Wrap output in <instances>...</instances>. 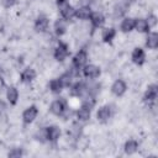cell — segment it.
<instances>
[{"label":"cell","mask_w":158,"mask_h":158,"mask_svg":"<svg viewBox=\"0 0 158 158\" xmlns=\"http://www.w3.org/2000/svg\"><path fill=\"white\" fill-rule=\"evenodd\" d=\"M51 112L54 115H62L65 111V101L64 100H54L49 106Z\"/></svg>","instance_id":"obj_1"},{"label":"cell","mask_w":158,"mask_h":158,"mask_svg":"<svg viewBox=\"0 0 158 158\" xmlns=\"http://www.w3.org/2000/svg\"><path fill=\"white\" fill-rule=\"evenodd\" d=\"M36 116H37V107L36 106H31V107H28V109H26L23 111L22 118H23V121L26 123H30L36 118Z\"/></svg>","instance_id":"obj_2"},{"label":"cell","mask_w":158,"mask_h":158,"mask_svg":"<svg viewBox=\"0 0 158 158\" xmlns=\"http://www.w3.org/2000/svg\"><path fill=\"white\" fill-rule=\"evenodd\" d=\"M83 72H84V75H85L86 78H90V79L98 78L99 74H100V69H99L96 65H93V64L86 65V67L83 69Z\"/></svg>","instance_id":"obj_3"},{"label":"cell","mask_w":158,"mask_h":158,"mask_svg":"<svg viewBox=\"0 0 158 158\" xmlns=\"http://www.w3.org/2000/svg\"><path fill=\"white\" fill-rule=\"evenodd\" d=\"M60 14L65 20H70L72 17L75 16V9L73 6H70L69 4H65L60 7Z\"/></svg>","instance_id":"obj_4"},{"label":"cell","mask_w":158,"mask_h":158,"mask_svg":"<svg viewBox=\"0 0 158 158\" xmlns=\"http://www.w3.org/2000/svg\"><path fill=\"white\" fill-rule=\"evenodd\" d=\"M86 53L84 52V51H79L77 54H75V57L73 58V64L77 67V68H80V67H83L85 63H86Z\"/></svg>","instance_id":"obj_5"},{"label":"cell","mask_w":158,"mask_h":158,"mask_svg":"<svg viewBox=\"0 0 158 158\" xmlns=\"http://www.w3.org/2000/svg\"><path fill=\"white\" fill-rule=\"evenodd\" d=\"M67 56H68V48H67V46H65L64 43H59V46L56 48V52H54L56 59L63 60Z\"/></svg>","instance_id":"obj_6"},{"label":"cell","mask_w":158,"mask_h":158,"mask_svg":"<svg viewBox=\"0 0 158 158\" xmlns=\"http://www.w3.org/2000/svg\"><path fill=\"white\" fill-rule=\"evenodd\" d=\"M60 136V130L57 126H51L47 127V139L48 141H57Z\"/></svg>","instance_id":"obj_7"},{"label":"cell","mask_w":158,"mask_h":158,"mask_svg":"<svg viewBox=\"0 0 158 158\" xmlns=\"http://www.w3.org/2000/svg\"><path fill=\"white\" fill-rule=\"evenodd\" d=\"M70 93H72V95H75V96H83L86 93V85L83 83H75L72 86Z\"/></svg>","instance_id":"obj_8"},{"label":"cell","mask_w":158,"mask_h":158,"mask_svg":"<svg viewBox=\"0 0 158 158\" xmlns=\"http://www.w3.org/2000/svg\"><path fill=\"white\" fill-rule=\"evenodd\" d=\"M112 93L115 94V95H117V96H120V95H122L125 91H126V84L122 81V80H116L115 83H114V85H112Z\"/></svg>","instance_id":"obj_9"},{"label":"cell","mask_w":158,"mask_h":158,"mask_svg":"<svg viewBox=\"0 0 158 158\" xmlns=\"http://www.w3.org/2000/svg\"><path fill=\"white\" fill-rule=\"evenodd\" d=\"M75 15L80 20H86L91 16V10L89 9V6H81L80 9L75 10Z\"/></svg>","instance_id":"obj_10"},{"label":"cell","mask_w":158,"mask_h":158,"mask_svg":"<svg viewBox=\"0 0 158 158\" xmlns=\"http://www.w3.org/2000/svg\"><path fill=\"white\" fill-rule=\"evenodd\" d=\"M98 120H100V121H106V120H109V117L111 116V110H110V107L109 106H102L99 111H98Z\"/></svg>","instance_id":"obj_11"},{"label":"cell","mask_w":158,"mask_h":158,"mask_svg":"<svg viewBox=\"0 0 158 158\" xmlns=\"http://www.w3.org/2000/svg\"><path fill=\"white\" fill-rule=\"evenodd\" d=\"M48 27V20L46 17H40L36 20V23H35V28L36 31L38 32H44Z\"/></svg>","instance_id":"obj_12"},{"label":"cell","mask_w":158,"mask_h":158,"mask_svg":"<svg viewBox=\"0 0 158 158\" xmlns=\"http://www.w3.org/2000/svg\"><path fill=\"white\" fill-rule=\"evenodd\" d=\"M132 60L136 64H142L144 62V52L141 48H136L132 53Z\"/></svg>","instance_id":"obj_13"},{"label":"cell","mask_w":158,"mask_h":158,"mask_svg":"<svg viewBox=\"0 0 158 158\" xmlns=\"http://www.w3.org/2000/svg\"><path fill=\"white\" fill-rule=\"evenodd\" d=\"M135 28H136L138 32H146V31H148L149 26H148V23H147V20H144V19H138V20H136V21H135Z\"/></svg>","instance_id":"obj_14"},{"label":"cell","mask_w":158,"mask_h":158,"mask_svg":"<svg viewBox=\"0 0 158 158\" xmlns=\"http://www.w3.org/2000/svg\"><path fill=\"white\" fill-rule=\"evenodd\" d=\"M35 77H36V72H35L32 68H27V69H25V70L22 72V74H21V79H22V81H26V83L33 80Z\"/></svg>","instance_id":"obj_15"},{"label":"cell","mask_w":158,"mask_h":158,"mask_svg":"<svg viewBox=\"0 0 158 158\" xmlns=\"http://www.w3.org/2000/svg\"><path fill=\"white\" fill-rule=\"evenodd\" d=\"M6 96H7V99H9V101H10L11 104H16V101H17V99H19V91H17V89L14 88V86H10V88L7 89Z\"/></svg>","instance_id":"obj_16"},{"label":"cell","mask_w":158,"mask_h":158,"mask_svg":"<svg viewBox=\"0 0 158 158\" xmlns=\"http://www.w3.org/2000/svg\"><path fill=\"white\" fill-rule=\"evenodd\" d=\"M77 117H78V120H80V121H86V120H89V117H90V109H88V107H85V106H81V107L78 110V112H77Z\"/></svg>","instance_id":"obj_17"},{"label":"cell","mask_w":158,"mask_h":158,"mask_svg":"<svg viewBox=\"0 0 158 158\" xmlns=\"http://www.w3.org/2000/svg\"><path fill=\"white\" fill-rule=\"evenodd\" d=\"M90 20H91L93 26H95V27H100V26L104 23V21H105V20H104V16H102L101 14H99V12L91 14Z\"/></svg>","instance_id":"obj_18"},{"label":"cell","mask_w":158,"mask_h":158,"mask_svg":"<svg viewBox=\"0 0 158 158\" xmlns=\"http://www.w3.org/2000/svg\"><path fill=\"white\" fill-rule=\"evenodd\" d=\"M67 30V25L64 22V20H57L54 23V31L58 36H62Z\"/></svg>","instance_id":"obj_19"},{"label":"cell","mask_w":158,"mask_h":158,"mask_svg":"<svg viewBox=\"0 0 158 158\" xmlns=\"http://www.w3.org/2000/svg\"><path fill=\"white\" fill-rule=\"evenodd\" d=\"M156 98H157V86L156 85L148 86V89L146 91V95H144V99L147 101H153Z\"/></svg>","instance_id":"obj_20"},{"label":"cell","mask_w":158,"mask_h":158,"mask_svg":"<svg viewBox=\"0 0 158 158\" xmlns=\"http://www.w3.org/2000/svg\"><path fill=\"white\" fill-rule=\"evenodd\" d=\"M135 27V20L133 19H125L123 21H122V23H121V30L123 31V32H128V31H131L132 28Z\"/></svg>","instance_id":"obj_21"},{"label":"cell","mask_w":158,"mask_h":158,"mask_svg":"<svg viewBox=\"0 0 158 158\" xmlns=\"http://www.w3.org/2000/svg\"><path fill=\"white\" fill-rule=\"evenodd\" d=\"M137 148H138V144H137V142H136V141H133V139L127 141V142H126V144H125V152H126V153H128V154L135 153V152L137 151Z\"/></svg>","instance_id":"obj_22"},{"label":"cell","mask_w":158,"mask_h":158,"mask_svg":"<svg viewBox=\"0 0 158 158\" xmlns=\"http://www.w3.org/2000/svg\"><path fill=\"white\" fill-rule=\"evenodd\" d=\"M146 43H147V46H148L149 48H157V46H158V35H157V33H151V35H148Z\"/></svg>","instance_id":"obj_23"},{"label":"cell","mask_w":158,"mask_h":158,"mask_svg":"<svg viewBox=\"0 0 158 158\" xmlns=\"http://www.w3.org/2000/svg\"><path fill=\"white\" fill-rule=\"evenodd\" d=\"M115 37V30L114 28H105L102 31V40L105 42H110Z\"/></svg>","instance_id":"obj_24"},{"label":"cell","mask_w":158,"mask_h":158,"mask_svg":"<svg viewBox=\"0 0 158 158\" xmlns=\"http://www.w3.org/2000/svg\"><path fill=\"white\" fill-rule=\"evenodd\" d=\"M62 84H60V81H59V79H53V80H51V83H49V89L53 91V93H59L60 90H62Z\"/></svg>","instance_id":"obj_25"},{"label":"cell","mask_w":158,"mask_h":158,"mask_svg":"<svg viewBox=\"0 0 158 158\" xmlns=\"http://www.w3.org/2000/svg\"><path fill=\"white\" fill-rule=\"evenodd\" d=\"M70 80H72V77H70L69 73H65V74H63V75L59 78V81H60L62 86H69Z\"/></svg>","instance_id":"obj_26"},{"label":"cell","mask_w":158,"mask_h":158,"mask_svg":"<svg viewBox=\"0 0 158 158\" xmlns=\"http://www.w3.org/2000/svg\"><path fill=\"white\" fill-rule=\"evenodd\" d=\"M36 138L41 142H44L47 139V128H42L36 133Z\"/></svg>","instance_id":"obj_27"},{"label":"cell","mask_w":158,"mask_h":158,"mask_svg":"<svg viewBox=\"0 0 158 158\" xmlns=\"http://www.w3.org/2000/svg\"><path fill=\"white\" fill-rule=\"evenodd\" d=\"M20 156H22V151L20 148H15V149H12V151L9 152V157H11V158L20 157Z\"/></svg>","instance_id":"obj_28"},{"label":"cell","mask_w":158,"mask_h":158,"mask_svg":"<svg viewBox=\"0 0 158 158\" xmlns=\"http://www.w3.org/2000/svg\"><path fill=\"white\" fill-rule=\"evenodd\" d=\"M1 4L5 6V7H11L16 4V0H1Z\"/></svg>","instance_id":"obj_29"},{"label":"cell","mask_w":158,"mask_h":158,"mask_svg":"<svg viewBox=\"0 0 158 158\" xmlns=\"http://www.w3.org/2000/svg\"><path fill=\"white\" fill-rule=\"evenodd\" d=\"M156 22H157V19H156V16H151V17L148 19V21H147L148 26H154V25H156Z\"/></svg>","instance_id":"obj_30"},{"label":"cell","mask_w":158,"mask_h":158,"mask_svg":"<svg viewBox=\"0 0 158 158\" xmlns=\"http://www.w3.org/2000/svg\"><path fill=\"white\" fill-rule=\"evenodd\" d=\"M5 109H6L5 102H4V101H0V114H1V112H4V111H5Z\"/></svg>","instance_id":"obj_31"},{"label":"cell","mask_w":158,"mask_h":158,"mask_svg":"<svg viewBox=\"0 0 158 158\" xmlns=\"http://www.w3.org/2000/svg\"><path fill=\"white\" fill-rule=\"evenodd\" d=\"M57 4H58V6H59V7H62L63 5H65V4H67V0H57Z\"/></svg>","instance_id":"obj_32"},{"label":"cell","mask_w":158,"mask_h":158,"mask_svg":"<svg viewBox=\"0 0 158 158\" xmlns=\"http://www.w3.org/2000/svg\"><path fill=\"white\" fill-rule=\"evenodd\" d=\"M80 2H81V6H88L89 2H90V0H81Z\"/></svg>","instance_id":"obj_33"},{"label":"cell","mask_w":158,"mask_h":158,"mask_svg":"<svg viewBox=\"0 0 158 158\" xmlns=\"http://www.w3.org/2000/svg\"><path fill=\"white\" fill-rule=\"evenodd\" d=\"M126 1H130V0H126Z\"/></svg>","instance_id":"obj_34"}]
</instances>
